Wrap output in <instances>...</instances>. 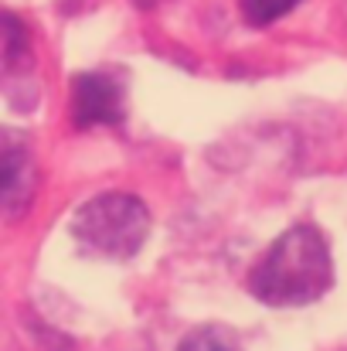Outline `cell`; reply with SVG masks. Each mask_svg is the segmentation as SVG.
Here are the masks:
<instances>
[{"label": "cell", "mask_w": 347, "mask_h": 351, "mask_svg": "<svg viewBox=\"0 0 347 351\" xmlns=\"http://www.w3.org/2000/svg\"><path fill=\"white\" fill-rule=\"evenodd\" d=\"M181 351H242V345H238V338L231 335L229 328L208 324V328L191 331V335L181 341Z\"/></svg>", "instance_id": "5b68a950"}, {"label": "cell", "mask_w": 347, "mask_h": 351, "mask_svg": "<svg viewBox=\"0 0 347 351\" xmlns=\"http://www.w3.org/2000/svg\"><path fill=\"white\" fill-rule=\"evenodd\" d=\"M75 126H113L123 119V82L110 72H82L72 79Z\"/></svg>", "instance_id": "3957f363"}, {"label": "cell", "mask_w": 347, "mask_h": 351, "mask_svg": "<svg viewBox=\"0 0 347 351\" xmlns=\"http://www.w3.org/2000/svg\"><path fill=\"white\" fill-rule=\"evenodd\" d=\"M3 31H7V48H3V58L7 65L14 69L17 55H27V31L21 27V21L14 14H3Z\"/></svg>", "instance_id": "52a82bcc"}, {"label": "cell", "mask_w": 347, "mask_h": 351, "mask_svg": "<svg viewBox=\"0 0 347 351\" xmlns=\"http://www.w3.org/2000/svg\"><path fill=\"white\" fill-rule=\"evenodd\" d=\"M34 160L27 150H17V147H7L3 150V208H7V219H21L34 198Z\"/></svg>", "instance_id": "277c9868"}, {"label": "cell", "mask_w": 347, "mask_h": 351, "mask_svg": "<svg viewBox=\"0 0 347 351\" xmlns=\"http://www.w3.org/2000/svg\"><path fill=\"white\" fill-rule=\"evenodd\" d=\"M72 235L86 256L126 263L143 249V242L150 235V212L133 195L106 191L75 212Z\"/></svg>", "instance_id": "7a4b0ae2"}, {"label": "cell", "mask_w": 347, "mask_h": 351, "mask_svg": "<svg viewBox=\"0 0 347 351\" xmlns=\"http://www.w3.org/2000/svg\"><path fill=\"white\" fill-rule=\"evenodd\" d=\"M136 3H143V7H150V3H157V0H136Z\"/></svg>", "instance_id": "ba28073f"}, {"label": "cell", "mask_w": 347, "mask_h": 351, "mask_svg": "<svg viewBox=\"0 0 347 351\" xmlns=\"http://www.w3.org/2000/svg\"><path fill=\"white\" fill-rule=\"evenodd\" d=\"M296 3H300V0H238L242 17H245L252 27H266V24L286 17Z\"/></svg>", "instance_id": "8992f818"}, {"label": "cell", "mask_w": 347, "mask_h": 351, "mask_svg": "<svg viewBox=\"0 0 347 351\" xmlns=\"http://www.w3.org/2000/svg\"><path fill=\"white\" fill-rule=\"evenodd\" d=\"M334 283L327 239L313 226H293L272 242L248 276V290L269 307H303L320 300Z\"/></svg>", "instance_id": "6da1fadb"}]
</instances>
